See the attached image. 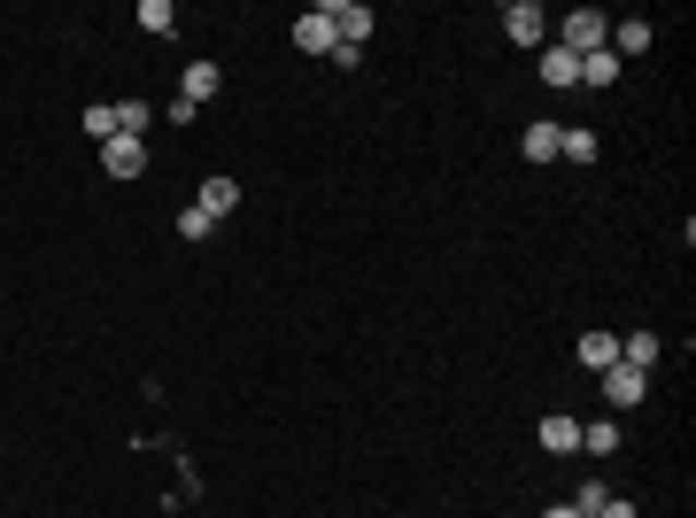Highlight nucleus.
I'll use <instances>...</instances> for the list:
<instances>
[{"label":"nucleus","instance_id":"obj_1","mask_svg":"<svg viewBox=\"0 0 696 518\" xmlns=\"http://www.w3.org/2000/svg\"><path fill=\"white\" fill-rule=\"evenodd\" d=\"M603 39H612V16H603V9H573L565 24H557V47L580 62V55H596Z\"/></svg>","mask_w":696,"mask_h":518},{"label":"nucleus","instance_id":"obj_2","mask_svg":"<svg viewBox=\"0 0 696 518\" xmlns=\"http://www.w3.org/2000/svg\"><path fill=\"white\" fill-rule=\"evenodd\" d=\"M317 16L333 24L340 47H364L372 39V9H364V0H317Z\"/></svg>","mask_w":696,"mask_h":518},{"label":"nucleus","instance_id":"obj_3","mask_svg":"<svg viewBox=\"0 0 696 518\" xmlns=\"http://www.w3.org/2000/svg\"><path fill=\"white\" fill-rule=\"evenodd\" d=\"M603 402H612V418H620V410H635V402H650V372L612 364V372H603Z\"/></svg>","mask_w":696,"mask_h":518},{"label":"nucleus","instance_id":"obj_4","mask_svg":"<svg viewBox=\"0 0 696 518\" xmlns=\"http://www.w3.org/2000/svg\"><path fill=\"white\" fill-rule=\"evenodd\" d=\"M542 32H550V16L535 9V0H511V9H503V39L511 47H542Z\"/></svg>","mask_w":696,"mask_h":518},{"label":"nucleus","instance_id":"obj_5","mask_svg":"<svg viewBox=\"0 0 696 518\" xmlns=\"http://www.w3.org/2000/svg\"><path fill=\"white\" fill-rule=\"evenodd\" d=\"M101 170H109V179H140V170H147V147H140V140H124V132H117V140H109V147H101Z\"/></svg>","mask_w":696,"mask_h":518},{"label":"nucleus","instance_id":"obj_6","mask_svg":"<svg viewBox=\"0 0 696 518\" xmlns=\"http://www.w3.org/2000/svg\"><path fill=\"white\" fill-rule=\"evenodd\" d=\"M535 442H542V449H557V457H573V449H580V418H565V410H550V418L535 425Z\"/></svg>","mask_w":696,"mask_h":518},{"label":"nucleus","instance_id":"obj_7","mask_svg":"<svg viewBox=\"0 0 696 518\" xmlns=\"http://www.w3.org/2000/svg\"><path fill=\"white\" fill-rule=\"evenodd\" d=\"M217 85H225V70H217V62H187V77H179V101H187V109H202V101L217 94Z\"/></svg>","mask_w":696,"mask_h":518},{"label":"nucleus","instance_id":"obj_8","mask_svg":"<svg viewBox=\"0 0 696 518\" xmlns=\"http://www.w3.org/2000/svg\"><path fill=\"white\" fill-rule=\"evenodd\" d=\"M295 47H302V55H333L340 39H333V24H325L317 9H302V16H295Z\"/></svg>","mask_w":696,"mask_h":518},{"label":"nucleus","instance_id":"obj_9","mask_svg":"<svg viewBox=\"0 0 696 518\" xmlns=\"http://www.w3.org/2000/svg\"><path fill=\"white\" fill-rule=\"evenodd\" d=\"M665 357V340L658 333H620V364H635V372H650Z\"/></svg>","mask_w":696,"mask_h":518},{"label":"nucleus","instance_id":"obj_10","mask_svg":"<svg viewBox=\"0 0 696 518\" xmlns=\"http://www.w3.org/2000/svg\"><path fill=\"white\" fill-rule=\"evenodd\" d=\"M580 364L588 372H612L620 364V333H580Z\"/></svg>","mask_w":696,"mask_h":518},{"label":"nucleus","instance_id":"obj_11","mask_svg":"<svg viewBox=\"0 0 696 518\" xmlns=\"http://www.w3.org/2000/svg\"><path fill=\"white\" fill-rule=\"evenodd\" d=\"M603 47H612V55H650V24H643V16H620Z\"/></svg>","mask_w":696,"mask_h":518},{"label":"nucleus","instance_id":"obj_12","mask_svg":"<svg viewBox=\"0 0 696 518\" xmlns=\"http://www.w3.org/2000/svg\"><path fill=\"white\" fill-rule=\"evenodd\" d=\"M557 155H565V162H596V155H603V140H596L588 124H565V132H557Z\"/></svg>","mask_w":696,"mask_h":518},{"label":"nucleus","instance_id":"obj_13","mask_svg":"<svg viewBox=\"0 0 696 518\" xmlns=\"http://www.w3.org/2000/svg\"><path fill=\"white\" fill-rule=\"evenodd\" d=\"M194 209H209V217H225V209H240V179H202V194H194Z\"/></svg>","mask_w":696,"mask_h":518},{"label":"nucleus","instance_id":"obj_14","mask_svg":"<svg viewBox=\"0 0 696 518\" xmlns=\"http://www.w3.org/2000/svg\"><path fill=\"white\" fill-rule=\"evenodd\" d=\"M580 85H620V55H612V47L580 55Z\"/></svg>","mask_w":696,"mask_h":518},{"label":"nucleus","instance_id":"obj_15","mask_svg":"<svg viewBox=\"0 0 696 518\" xmlns=\"http://www.w3.org/2000/svg\"><path fill=\"white\" fill-rule=\"evenodd\" d=\"M518 155H527V162H557V124H527Z\"/></svg>","mask_w":696,"mask_h":518},{"label":"nucleus","instance_id":"obj_16","mask_svg":"<svg viewBox=\"0 0 696 518\" xmlns=\"http://www.w3.org/2000/svg\"><path fill=\"white\" fill-rule=\"evenodd\" d=\"M542 85H580V62L565 47H542Z\"/></svg>","mask_w":696,"mask_h":518},{"label":"nucleus","instance_id":"obj_17","mask_svg":"<svg viewBox=\"0 0 696 518\" xmlns=\"http://www.w3.org/2000/svg\"><path fill=\"white\" fill-rule=\"evenodd\" d=\"M580 449H588V457H612V449H620V425H612V418L580 425Z\"/></svg>","mask_w":696,"mask_h":518},{"label":"nucleus","instance_id":"obj_18","mask_svg":"<svg viewBox=\"0 0 696 518\" xmlns=\"http://www.w3.org/2000/svg\"><path fill=\"white\" fill-rule=\"evenodd\" d=\"M140 32H155V39H170V32H179V16H170V0H140Z\"/></svg>","mask_w":696,"mask_h":518},{"label":"nucleus","instance_id":"obj_19","mask_svg":"<svg viewBox=\"0 0 696 518\" xmlns=\"http://www.w3.org/2000/svg\"><path fill=\"white\" fill-rule=\"evenodd\" d=\"M147 124H155V101H124V109H117V132H124V140H140Z\"/></svg>","mask_w":696,"mask_h":518},{"label":"nucleus","instance_id":"obj_20","mask_svg":"<svg viewBox=\"0 0 696 518\" xmlns=\"http://www.w3.org/2000/svg\"><path fill=\"white\" fill-rule=\"evenodd\" d=\"M209 232H217V217H209V209H179V240H187V248H202Z\"/></svg>","mask_w":696,"mask_h":518},{"label":"nucleus","instance_id":"obj_21","mask_svg":"<svg viewBox=\"0 0 696 518\" xmlns=\"http://www.w3.org/2000/svg\"><path fill=\"white\" fill-rule=\"evenodd\" d=\"M85 140H101V147L117 140V109H109V101H94V109H85Z\"/></svg>","mask_w":696,"mask_h":518},{"label":"nucleus","instance_id":"obj_22","mask_svg":"<svg viewBox=\"0 0 696 518\" xmlns=\"http://www.w3.org/2000/svg\"><path fill=\"white\" fill-rule=\"evenodd\" d=\"M603 503H612V487H603V480H580V487H573V510H580V518H596Z\"/></svg>","mask_w":696,"mask_h":518},{"label":"nucleus","instance_id":"obj_23","mask_svg":"<svg viewBox=\"0 0 696 518\" xmlns=\"http://www.w3.org/2000/svg\"><path fill=\"white\" fill-rule=\"evenodd\" d=\"M596 518H643V510H635V503H627V495H612V503H603V510H596Z\"/></svg>","mask_w":696,"mask_h":518},{"label":"nucleus","instance_id":"obj_24","mask_svg":"<svg viewBox=\"0 0 696 518\" xmlns=\"http://www.w3.org/2000/svg\"><path fill=\"white\" fill-rule=\"evenodd\" d=\"M542 518H580V510H573V503H550V510H542Z\"/></svg>","mask_w":696,"mask_h":518}]
</instances>
